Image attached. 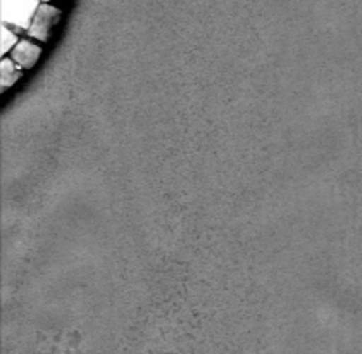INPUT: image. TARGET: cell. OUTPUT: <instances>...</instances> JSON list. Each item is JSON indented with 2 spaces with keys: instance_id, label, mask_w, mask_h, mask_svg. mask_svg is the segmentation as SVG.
Listing matches in <instances>:
<instances>
[{
  "instance_id": "277c9868",
  "label": "cell",
  "mask_w": 362,
  "mask_h": 354,
  "mask_svg": "<svg viewBox=\"0 0 362 354\" xmlns=\"http://www.w3.org/2000/svg\"><path fill=\"white\" fill-rule=\"evenodd\" d=\"M23 71L11 57H2L0 61V92H7L23 78Z\"/></svg>"
},
{
  "instance_id": "7a4b0ae2",
  "label": "cell",
  "mask_w": 362,
  "mask_h": 354,
  "mask_svg": "<svg viewBox=\"0 0 362 354\" xmlns=\"http://www.w3.org/2000/svg\"><path fill=\"white\" fill-rule=\"evenodd\" d=\"M61 16L62 13L59 7L52 6V4L42 2L26 33H28L31 40H37L40 43L49 42L54 30H56V26L59 25V21H61Z\"/></svg>"
},
{
  "instance_id": "8992f818",
  "label": "cell",
  "mask_w": 362,
  "mask_h": 354,
  "mask_svg": "<svg viewBox=\"0 0 362 354\" xmlns=\"http://www.w3.org/2000/svg\"><path fill=\"white\" fill-rule=\"evenodd\" d=\"M43 4H50V2H59V0H42Z\"/></svg>"
},
{
  "instance_id": "6da1fadb",
  "label": "cell",
  "mask_w": 362,
  "mask_h": 354,
  "mask_svg": "<svg viewBox=\"0 0 362 354\" xmlns=\"http://www.w3.org/2000/svg\"><path fill=\"white\" fill-rule=\"evenodd\" d=\"M42 0H0V14L4 25L21 31H28Z\"/></svg>"
},
{
  "instance_id": "3957f363",
  "label": "cell",
  "mask_w": 362,
  "mask_h": 354,
  "mask_svg": "<svg viewBox=\"0 0 362 354\" xmlns=\"http://www.w3.org/2000/svg\"><path fill=\"white\" fill-rule=\"evenodd\" d=\"M43 54V47L37 40H31V38H23L19 40L18 45L14 47L13 52H11V59L19 66L21 69H33L37 66V62L40 61Z\"/></svg>"
},
{
  "instance_id": "5b68a950",
  "label": "cell",
  "mask_w": 362,
  "mask_h": 354,
  "mask_svg": "<svg viewBox=\"0 0 362 354\" xmlns=\"http://www.w3.org/2000/svg\"><path fill=\"white\" fill-rule=\"evenodd\" d=\"M18 43L19 37L18 33H16V30L11 28L9 25H4L2 23V26H0V54H2V57L6 56V54L13 52V49Z\"/></svg>"
}]
</instances>
